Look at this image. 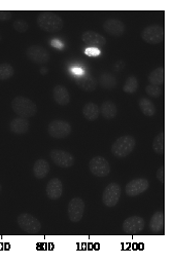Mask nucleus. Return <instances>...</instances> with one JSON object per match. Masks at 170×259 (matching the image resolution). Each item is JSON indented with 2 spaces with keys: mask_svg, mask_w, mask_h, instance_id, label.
<instances>
[{
  "mask_svg": "<svg viewBox=\"0 0 170 259\" xmlns=\"http://www.w3.org/2000/svg\"><path fill=\"white\" fill-rule=\"evenodd\" d=\"M156 177L157 179L160 181L161 183H164V167H160L159 170L157 171V174H156Z\"/></svg>",
  "mask_w": 170,
  "mask_h": 259,
  "instance_id": "nucleus-34",
  "label": "nucleus"
},
{
  "mask_svg": "<svg viewBox=\"0 0 170 259\" xmlns=\"http://www.w3.org/2000/svg\"><path fill=\"white\" fill-rule=\"evenodd\" d=\"M90 172L96 177H106L109 175L111 168L108 161L103 157H94L89 163Z\"/></svg>",
  "mask_w": 170,
  "mask_h": 259,
  "instance_id": "nucleus-7",
  "label": "nucleus"
},
{
  "mask_svg": "<svg viewBox=\"0 0 170 259\" xmlns=\"http://www.w3.org/2000/svg\"><path fill=\"white\" fill-rule=\"evenodd\" d=\"M47 132L55 139H64L70 134L71 126L67 121L56 119L48 124Z\"/></svg>",
  "mask_w": 170,
  "mask_h": 259,
  "instance_id": "nucleus-10",
  "label": "nucleus"
},
{
  "mask_svg": "<svg viewBox=\"0 0 170 259\" xmlns=\"http://www.w3.org/2000/svg\"><path fill=\"white\" fill-rule=\"evenodd\" d=\"M141 38L149 44H159L164 40V28L160 25H151L141 32Z\"/></svg>",
  "mask_w": 170,
  "mask_h": 259,
  "instance_id": "nucleus-5",
  "label": "nucleus"
},
{
  "mask_svg": "<svg viewBox=\"0 0 170 259\" xmlns=\"http://www.w3.org/2000/svg\"><path fill=\"white\" fill-rule=\"evenodd\" d=\"M13 27L14 29L19 32V33H25L28 28H29V25L26 21H23V20H17L13 23Z\"/></svg>",
  "mask_w": 170,
  "mask_h": 259,
  "instance_id": "nucleus-30",
  "label": "nucleus"
},
{
  "mask_svg": "<svg viewBox=\"0 0 170 259\" xmlns=\"http://www.w3.org/2000/svg\"><path fill=\"white\" fill-rule=\"evenodd\" d=\"M145 221L140 216H130L123 222V230L128 235H136L141 232L144 228Z\"/></svg>",
  "mask_w": 170,
  "mask_h": 259,
  "instance_id": "nucleus-13",
  "label": "nucleus"
},
{
  "mask_svg": "<svg viewBox=\"0 0 170 259\" xmlns=\"http://www.w3.org/2000/svg\"><path fill=\"white\" fill-rule=\"evenodd\" d=\"M138 105H139V108L141 110V112L145 115V116H149V117H152L156 114L157 112V109H156V106L154 103L148 99V98H141L138 102Z\"/></svg>",
  "mask_w": 170,
  "mask_h": 259,
  "instance_id": "nucleus-23",
  "label": "nucleus"
},
{
  "mask_svg": "<svg viewBox=\"0 0 170 259\" xmlns=\"http://www.w3.org/2000/svg\"><path fill=\"white\" fill-rule=\"evenodd\" d=\"M2 39H3V37H2V34H0V42H2Z\"/></svg>",
  "mask_w": 170,
  "mask_h": 259,
  "instance_id": "nucleus-36",
  "label": "nucleus"
},
{
  "mask_svg": "<svg viewBox=\"0 0 170 259\" xmlns=\"http://www.w3.org/2000/svg\"><path fill=\"white\" fill-rule=\"evenodd\" d=\"M153 150L158 154H163L165 151L164 145V132H160L153 141Z\"/></svg>",
  "mask_w": 170,
  "mask_h": 259,
  "instance_id": "nucleus-29",
  "label": "nucleus"
},
{
  "mask_svg": "<svg viewBox=\"0 0 170 259\" xmlns=\"http://www.w3.org/2000/svg\"><path fill=\"white\" fill-rule=\"evenodd\" d=\"M99 85L105 90H112L118 86V81H117L116 76L114 74L108 73V72H104L100 76Z\"/></svg>",
  "mask_w": 170,
  "mask_h": 259,
  "instance_id": "nucleus-25",
  "label": "nucleus"
},
{
  "mask_svg": "<svg viewBox=\"0 0 170 259\" xmlns=\"http://www.w3.org/2000/svg\"><path fill=\"white\" fill-rule=\"evenodd\" d=\"M50 158L53 163L60 168L67 169L75 165L74 155L62 149H53L50 152Z\"/></svg>",
  "mask_w": 170,
  "mask_h": 259,
  "instance_id": "nucleus-9",
  "label": "nucleus"
},
{
  "mask_svg": "<svg viewBox=\"0 0 170 259\" xmlns=\"http://www.w3.org/2000/svg\"><path fill=\"white\" fill-rule=\"evenodd\" d=\"M38 27L48 33H55L63 28V20L54 12H42L37 17Z\"/></svg>",
  "mask_w": 170,
  "mask_h": 259,
  "instance_id": "nucleus-1",
  "label": "nucleus"
},
{
  "mask_svg": "<svg viewBox=\"0 0 170 259\" xmlns=\"http://www.w3.org/2000/svg\"><path fill=\"white\" fill-rule=\"evenodd\" d=\"M136 141L135 138L130 135H125L119 137L111 146V153L116 158L123 159L129 155L135 148Z\"/></svg>",
  "mask_w": 170,
  "mask_h": 259,
  "instance_id": "nucleus-3",
  "label": "nucleus"
},
{
  "mask_svg": "<svg viewBox=\"0 0 170 259\" xmlns=\"http://www.w3.org/2000/svg\"><path fill=\"white\" fill-rule=\"evenodd\" d=\"M118 113V108L116 106L115 103L111 101H105L102 103V105L100 106V114L105 118V119H114L117 116Z\"/></svg>",
  "mask_w": 170,
  "mask_h": 259,
  "instance_id": "nucleus-22",
  "label": "nucleus"
},
{
  "mask_svg": "<svg viewBox=\"0 0 170 259\" xmlns=\"http://www.w3.org/2000/svg\"><path fill=\"white\" fill-rule=\"evenodd\" d=\"M9 127L12 133H14L16 135H23L28 132V130L30 127V123L27 118L16 117V118L12 119Z\"/></svg>",
  "mask_w": 170,
  "mask_h": 259,
  "instance_id": "nucleus-17",
  "label": "nucleus"
},
{
  "mask_svg": "<svg viewBox=\"0 0 170 259\" xmlns=\"http://www.w3.org/2000/svg\"><path fill=\"white\" fill-rule=\"evenodd\" d=\"M13 111L19 115V117L30 118L37 113V106L35 103L23 96L15 97L11 103Z\"/></svg>",
  "mask_w": 170,
  "mask_h": 259,
  "instance_id": "nucleus-2",
  "label": "nucleus"
},
{
  "mask_svg": "<svg viewBox=\"0 0 170 259\" xmlns=\"http://www.w3.org/2000/svg\"><path fill=\"white\" fill-rule=\"evenodd\" d=\"M149 82L150 85H155V86H162L164 84V68L163 67H158L154 69L150 74H149Z\"/></svg>",
  "mask_w": 170,
  "mask_h": 259,
  "instance_id": "nucleus-26",
  "label": "nucleus"
},
{
  "mask_svg": "<svg viewBox=\"0 0 170 259\" xmlns=\"http://www.w3.org/2000/svg\"><path fill=\"white\" fill-rule=\"evenodd\" d=\"M17 223L22 230L28 234H37L41 229V222L29 213H22L17 217Z\"/></svg>",
  "mask_w": 170,
  "mask_h": 259,
  "instance_id": "nucleus-4",
  "label": "nucleus"
},
{
  "mask_svg": "<svg viewBox=\"0 0 170 259\" xmlns=\"http://www.w3.org/2000/svg\"><path fill=\"white\" fill-rule=\"evenodd\" d=\"M12 12L10 11H0V22H6L11 20Z\"/></svg>",
  "mask_w": 170,
  "mask_h": 259,
  "instance_id": "nucleus-32",
  "label": "nucleus"
},
{
  "mask_svg": "<svg viewBox=\"0 0 170 259\" xmlns=\"http://www.w3.org/2000/svg\"><path fill=\"white\" fill-rule=\"evenodd\" d=\"M138 89V81L135 76H129L128 79L126 80L124 87H123V91L127 94H134Z\"/></svg>",
  "mask_w": 170,
  "mask_h": 259,
  "instance_id": "nucleus-28",
  "label": "nucleus"
},
{
  "mask_svg": "<svg viewBox=\"0 0 170 259\" xmlns=\"http://www.w3.org/2000/svg\"><path fill=\"white\" fill-rule=\"evenodd\" d=\"M82 40L85 44L93 48L102 47L106 44V38L103 35L94 31L84 32L82 35Z\"/></svg>",
  "mask_w": 170,
  "mask_h": 259,
  "instance_id": "nucleus-15",
  "label": "nucleus"
},
{
  "mask_svg": "<svg viewBox=\"0 0 170 259\" xmlns=\"http://www.w3.org/2000/svg\"><path fill=\"white\" fill-rule=\"evenodd\" d=\"M76 84L85 92H93L97 88V81L90 74H82L75 77Z\"/></svg>",
  "mask_w": 170,
  "mask_h": 259,
  "instance_id": "nucleus-16",
  "label": "nucleus"
},
{
  "mask_svg": "<svg viewBox=\"0 0 170 259\" xmlns=\"http://www.w3.org/2000/svg\"><path fill=\"white\" fill-rule=\"evenodd\" d=\"M100 108L93 102H89L83 108V115L89 121H94L99 117Z\"/></svg>",
  "mask_w": 170,
  "mask_h": 259,
  "instance_id": "nucleus-21",
  "label": "nucleus"
},
{
  "mask_svg": "<svg viewBox=\"0 0 170 259\" xmlns=\"http://www.w3.org/2000/svg\"><path fill=\"white\" fill-rule=\"evenodd\" d=\"M145 93L153 98H158L162 95V89L159 86L148 85L145 87Z\"/></svg>",
  "mask_w": 170,
  "mask_h": 259,
  "instance_id": "nucleus-31",
  "label": "nucleus"
},
{
  "mask_svg": "<svg viewBox=\"0 0 170 259\" xmlns=\"http://www.w3.org/2000/svg\"><path fill=\"white\" fill-rule=\"evenodd\" d=\"M26 57L33 63L45 65L51 60L48 50L41 45H31L26 49Z\"/></svg>",
  "mask_w": 170,
  "mask_h": 259,
  "instance_id": "nucleus-6",
  "label": "nucleus"
},
{
  "mask_svg": "<svg viewBox=\"0 0 170 259\" xmlns=\"http://www.w3.org/2000/svg\"><path fill=\"white\" fill-rule=\"evenodd\" d=\"M2 190H3V186H2V184H0V192H2Z\"/></svg>",
  "mask_w": 170,
  "mask_h": 259,
  "instance_id": "nucleus-35",
  "label": "nucleus"
},
{
  "mask_svg": "<svg viewBox=\"0 0 170 259\" xmlns=\"http://www.w3.org/2000/svg\"><path fill=\"white\" fill-rule=\"evenodd\" d=\"M85 212V202L81 198L71 199L68 203L67 214L71 222H80Z\"/></svg>",
  "mask_w": 170,
  "mask_h": 259,
  "instance_id": "nucleus-8",
  "label": "nucleus"
},
{
  "mask_svg": "<svg viewBox=\"0 0 170 259\" xmlns=\"http://www.w3.org/2000/svg\"><path fill=\"white\" fill-rule=\"evenodd\" d=\"M45 192H46V196L51 200L60 199L63 192V185L61 180L58 178H54L50 180V182H48L46 185Z\"/></svg>",
  "mask_w": 170,
  "mask_h": 259,
  "instance_id": "nucleus-18",
  "label": "nucleus"
},
{
  "mask_svg": "<svg viewBox=\"0 0 170 259\" xmlns=\"http://www.w3.org/2000/svg\"><path fill=\"white\" fill-rule=\"evenodd\" d=\"M150 187L149 180L144 178H137L131 180L125 187V192L128 197H136L147 191Z\"/></svg>",
  "mask_w": 170,
  "mask_h": 259,
  "instance_id": "nucleus-12",
  "label": "nucleus"
},
{
  "mask_svg": "<svg viewBox=\"0 0 170 259\" xmlns=\"http://www.w3.org/2000/svg\"><path fill=\"white\" fill-rule=\"evenodd\" d=\"M103 29L109 35L119 37L126 31L125 24L118 19H108L103 23Z\"/></svg>",
  "mask_w": 170,
  "mask_h": 259,
  "instance_id": "nucleus-14",
  "label": "nucleus"
},
{
  "mask_svg": "<svg viewBox=\"0 0 170 259\" xmlns=\"http://www.w3.org/2000/svg\"><path fill=\"white\" fill-rule=\"evenodd\" d=\"M53 98L57 104L60 106H66L69 104V102H70V95H69L68 90L61 85H58L54 88Z\"/></svg>",
  "mask_w": 170,
  "mask_h": 259,
  "instance_id": "nucleus-19",
  "label": "nucleus"
},
{
  "mask_svg": "<svg viewBox=\"0 0 170 259\" xmlns=\"http://www.w3.org/2000/svg\"><path fill=\"white\" fill-rule=\"evenodd\" d=\"M51 172L50 163L43 159L37 160L33 165V175L37 179H44Z\"/></svg>",
  "mask_w": 170,
  "mask_h": 259,
  "instance_id": "nucleus-20",
  "label": "nucleus"
},
{
  "mask_svg": "<svg viewBox=\"0 0 170 259\" xmlns=\"http://www.w3.org/2000/svg\"><path fill=\"white\" fill-rule=\"evenodd\" d=\"M164 228V213L162 211H158L154 213L150 221V229L157 234L162 231Z\"/></svg>",
  "mask_w": 170,
  "mask_h": 259,
  "instance_id": "nucleus-24",
  "label": "nucleus"
},
{
  "mask_svg": "<svg viewBox=\"0 0 170 259\" xmlns=\"http://www.w3.org/2000/svg\"><path fill=\"white\" fill-rule=\"evenodd\" d=\"M15 69L11 64L3 63L0 64V81H7L10 80L14 75Z\"/></svg>",
  "mask_w": 170,
  "mask_h": 259,
  "instance_id": "nucleus-27",
  "label": "nucleus"
},
{
  "mask_svg": "<svg viewBox=\"0 0 170 259\" xmlns=\"http://www.w3.org/2000/svg\"><path fill=\"white\" fill-rule=\"evenodd\" d=\"M86 54H87L88 56H91V57H96V56L100 55V51H99L98 49H97V48L90 47V48H88V49L86 50Z\"/></svg>",
  "mask_w": 170,
  "mask_h": 259,
  "instance_id": "nucleus-33",
  "label": "nucleus"
},
{
  "mask_svg": "<svg viewBox=\"0 0 170 259\" xmlns=\"http://www.w3.org/2000/svg\"><path fill=\"white\" fill-rule=\"evenodd\" d=\"M121 193H122V189H121V186L117 183H110L108 184L102 195V202L106 207H115L120 198H121Z\"/></svg>",
  "mask_w": 170,
  "mask_h": 259,
  "instance_id": "nucleus-11",
  "label": "nucleus"
}]
</instances>
